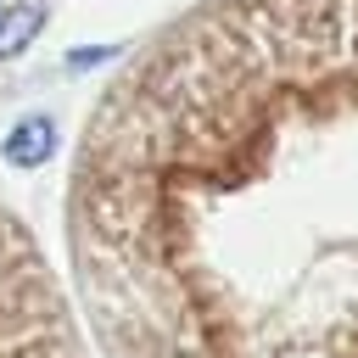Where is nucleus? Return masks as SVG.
Here are the masks:
<instances>
[{"instance_id":"obj_1","label":"nucleus","mask_w":358,"mask_h":358,"mask_svg":"<svg viewBox=\"0 0 358 358\" xmlns=\"http://www.w3.org/2000/svg\"><path fill=\"white\" fill-rule=\"evenodd\" d=\"M0 358H95L62 268L0 201Z\"/></svg>"}]
</instances>
